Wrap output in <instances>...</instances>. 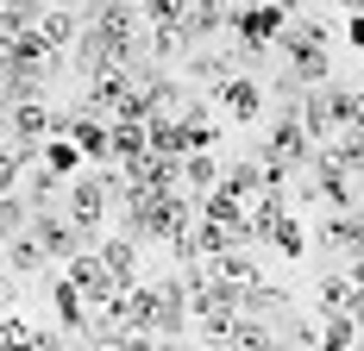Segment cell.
<instances>
[{
    "label": "cell",
    "mask_w": 364,
    "mask_h": 351,
    "mask_svg": "<svg viewBox=\"0 0 364 351\" xmlns=\"http://www.w3.org/2000/svg\"><path fill=\"white\" fill-rule=\"evenodd\" d=\"M107 207H113V195H107V182H101V163H82V170L63 182V213L82 226V239H95L101 220H107Z\"/></svg>",
    "instance_id": "cell-1"
},
{
    "label": "cell",
    "mask_w": 364,
    "mask_h": 351,
    "mask_svg": "<svg viewBox=\"0 0 364 351\" xmlns=\"http://www.w3.org/2000/svg\"><path fill=\"white\" fill-rule=\"evenodd\" d=\"M346 101H352V88H333V82L301 88V126L314 132V144H327L333 132H346Z\"/></svg>",
    "instance_id": "cell-2"
},
{
    "label": "cell",
    "mask_w": 364,
    "mask_h": 351,
    "mask_svg": "<svg viewBox=\"0 0 364 351\" xmlns=\"http://www.w3.org/2000/svg\"><path fill=\"white\" fill-rule=\"evenodd\" d=\"M151 295H157V301H151V333H157V339H182V333H188V288H182V276H157L151 282Z\"/></svg>",
    "instance_id": "cell-3"
},
{
    "label": "cell",
    "mask_w": 364,
    "mask_h": 351,
    "mask_svg": "<svg viewBox=\"0 0 364 351\" xmlns=\"http://www.w3.org/2000/svg\"><path fill=\"white\" fill-rule=\"evenodd\" d=\"M214 101H220V113H226L232 126H252L257 113H264V101H270V94H264V82H257L252 70H232V75L214 88Z\"/></svg>",
    "instance_id": "cell-4"
},
{
    "label": "cell",
    "mask_w": 364,
    "mask_h": 351,
    "mask_svg": "<svg viewBox=\"0 0 364 351\" xmlns=\"http://www.w3.org/2000/svg\"><path fill=\"white\" fill-rule=\"evenodd\" d=\"M44 276H50V314H57V326H63L70 339H82V333H88V314H95V308H88V288L75 276H63V270H44Z\"/></svg>",
    "instance_id": "cell-5"
},
{
    "label": "cell",
    "mask_w": 364,
    "mask_h": 351,
    "mask_svg": "<svg viewBox=\"0 0 364 351\" xmlns=\"http://www.w3.org/2000/svg\"><path fill=\"white\" fill-rule=\"evenodd\" d=\"M26 226H32L38 239H44V251H50L57 264H63L70 251H82V245H88V239H82V226H75V220H70L63 207H57V201H44V207H32V220H26Z\"/></svg>",
    "instance_id": "cell-6"
},
{
    "label": "cell",
    "mask_w": 364,
    "mask_h": 351,
    "mask_svg": "<svg viewBox=\"0 0 364 351\" xmlns=\"http://www.w3.org/2000/svg\"><path fill=\"white\" fill-rule=\"evenodd\" d=\"M264 151H277L289 170H314V132L301 126V113H277V132Z\"/></svg>",
    "instance_id": "cell-7"
},
{
    "label": "cell",
    "mask_w": 364,
    "mask_h": 351,
    "mask_svg": "<svg viewBox=\"0 0 364 351\" xmlns=\"http://www.w3.org/2000/svg\"><path fill=\"white\" fill-rule=\"evenodd\" d=\"M50 139V101H13L6 107V144H44Z\"/></svg>",
    "instance_id": "cell-8"
},
{
    "label": "cell",
    "mask_w": 364,
    "mask_h": 351,
    "mask_svg": "<svg viewBox=\"0 0 364 351\" xmlns=\"http://www.w3.org/2000/svg\"><path fill=\"white\" fill-rule=\"evenodd\" d=\"M0 251H6V270H13V276H44V270H50V251H44V239H38L32 226H19Z\"/></svg>",
    "instance_id": "cell-9"
},
{
    "label": "cell",
    "mask_w": 364,
    "mask_h": 351,
    "mask_svg": "<svg viewBox=\"0 0 364 351\" xmlns=\"http://www.w3.org/2000/svg\"><path fill=\"white\" fill-rule=\"evenodd\" d=\"M295 308V295L289 288H277V282H245V288H239V314H252V320H283Z\"/></svg>",
    "instance_id": "cell-10"
},
{
    "label": "cell",
    "mask_w": 364,
    "mask_h": 351,
    "mask_svg": "<svg viewBox=\"0 0 364 351\" xmlns=\"http://www.w3.org/2000/svg\"><path fill=\"white\" fill-rule=\"evenodd\" d=\"M314 188H321V201H327L333 213H339V207H358V195H364V182H358L352 170L321 163V157H314Z\"/></svg>",
    "instance_id": "cell-11"
},
{
    "label": "cell",
    "mask_w": 364,
    "mask_h": 351,
    "mask_svg": "<svg viewBox=\"0 0 364 351\" xmlns=\"http://www.w3.org/2000/svg\"><path fill=\"white\" fill-rule=\"evenodd\" d=\"M283 57H289V75L301 88H314V82H327L333 75V44H277Z\"/></svg>",
    "instance_id": "cell-12"
},
{
    "label": "cell",
    "mask_w": 364,
    "mask_h": 351,
    "mask_svg": "<svg viewBox=\"0 0 364 351\" xmlns=\"http://www.w3.org/2000/svg\"><path fill=\"white\" fill-rule=\"evenodd\" d=\"M70 63H75V75H82V82H88V75H101V70H113V44L101 38V26H82V32H75Z\"/></svg>",
    "instance_id": "cell-13"
},
{
    "label": "cell",
    "mask_w": 364,
    "mask_h": 351,
    "mask_svg": "<svg viewBox=\"0 0 364 351\" xmlns=\"http://www.w3.org/2000/svg\"><path fill=\"white\" fill-rule=\"evenodd\" d=\"M182 132H188V151H214L220 144V132H226V126H220V113H214V101H182Z\"/></svg>",
    "instance_id": "cell-14"
},
{
    "label": "cell",
    "mask_w": 364,
    "mask_h": 351,
    "mask_svg": "<svg viewBox=\"0 0 364 351\" xmlns=\"http://www.w3.org/2000/svg\"><path fill=\"white\" fill-rule=\"evenodd\" d=\"M321 239H327L339 257H364V213H358V207H339V213L327 220V232H321Z\"/></svg>",
    "instance_id": "cell-15"
},
{
    "label": "cell",
    "mask_w": 364,
    "mask_h": 351,
    "mask_svg": "<svg viewBox=\"0 0 364 351\" xmlns=\"http://www.w3.org/2000/svg\"><path fill=\"white\" fill-rule=\"evenodd\" d=\"M101 264H107L113 282H139V239H132V232H113V239H101Z\"/></svg>",
    "instance_id": "cell-16"
},
{
    "label": "cell",
    "mask_w": 364,
    "mask_h": 351,
    "mask_svg": "<svg viewBox=\"0 0 364 351\" xmlns=\"http://www.w3.org/2000/svg\"><path fill=\"white\" fill-rule=\"evenodd\" d=\"M38 32H44V44H50V50H70L75 32H82V13H75V6H50V0H44V13H38Z\"/></svg>",
    "instance_id": "cell-17"
},
{
    "label": "cell",
    "mask_w": 364,
    "mask_h": 351,
    "mask_svg": "<svg viewBox=\"0 0 364 351\" xmlns=\"http://www.w3.org/2000/svg\"><path fill=\"white\" fill-rule=\"evenodd\" d=\"M63 182H70V176H57L44 157H38V163H26V176H19V195H26L32 207H44V201H57V195H63Z\"/></svg>",
    "instance_id": "cell-18"
},
{
    "label": "cell",
    "mask_w": 364,
    "mask_h": 351,
    "mask_svg": "<svg viewBox=\"0 0 364 351\" xmlns=\"http://www.w3.org/2000/svg\"><path fill=\"white\" fill-rule=\"evenodd\" d=\"M232 70H239V57H232V50L220 57V50H201V44H188V75H195V82H208V88H220V82H226Z\"/></svg>",
    "instance_id": "cell-19"
},
{
    "label": "cell",
    "mask_w": 364,
    "mask_h": 351,
    "mask_svg": "<svg viewBox=\"0 0 364 351\" xmlns=\"http://www.w3.org/2000/svg\"><path fill=\"white\" fill-rule=\"evenodd\" d=\"M208 264H214V276H226L232 288H245V282H257V276H264V270H257V257H252L245 245H226L220 257H208Z\"/></svg>",
    "instance_id": "cell-20"
},
{
    "label": "cell",
    "mask_w": 364,
    "mask_h": 351,
    "mask_svg": "<svg viewBox=\"0 0 364 351\" xmlns=\"http://www.w3.org/2000/svg\"><path fill=\"white\" fill-rule=\"evenodd\" d=\"M220 182V157L214 151H182V188L188 195H208Z\"/></svg>",
    "instance_id": "cell-21"
},
{
    "label": "cell",
    "mask_w": 364,
    "mask_h": 351,
    "mask_svg": "<svg viewBox=\"0 0 364 351\" xmlns=\"http://www.w3.org/2000/svg\"><path fill=\"white\" fill-rule=\"evenodd\" d=\"M38 157H44V163H50V170H57V176H75V170H82V163H88V157H82V144H75L70 132H50Z\"/></svg>",
    "instance_id": "cell-22"
},
{
    "label": "cell",
    "mask_w": 364,
    "mask_h": 351,
    "mask_svg": "<svg viewBox=\"0 0 364 351\" xmlns=\"http://www.w3.org/2000/svg\"><path fill=\"white\" fill-rule=\"evenodd\" d=\"M264 239H270V245L283 251V257H301V245H308V226L295 220V207H283V213H277V226H270Z\"/></svg>",
    "instance_id": "cell-23"
},
{
    "label": "cell",
    "mask_w": 364,
    "mask_h": 351,
    "mask_svg": "<svg viewBox=\"0 0 364 351\" xmlns=\"http://www.w3.org/2000/svg\"><path fill=\"white\" fill-rule=\"evenodd\" d=\"M113 119H132V126H151V119H157V101H151L145 88L132 82V88L119 94V107H113Z\"/></svg>",
    "instance_id": "cell-24"
},
{
    "label": "cell",
    "mask_w": 364,
    "mask_h": 351,
    "mask_svg": "<svg viewBox=\"0 0 364 351\" xmlns=\"http://www.w3.org/2000/svg\"><path fill=\"white\" fill-rule=\"evenodd\" d=\"M321 345H327V351H346V345H358V320L346 314V308H339V314H327V326H321Z\"/></svg>",
    "instance_id": "cell-25"
},
{
    "label": "cell",
    "mask_w": 364,
    "mask_h": 351,
    "mask_svg": "<svg viewBox=\"0 0 364 351\" xmlns=\"http://www.w3.org/2000/svg\"><path fill=\"white\" fill-rule=\"evenodd\" d=\"M26 220H32V201H26L19 188H13V195H0V245H6V239H13Z\"/></svg>",
    "instance_id": "cell-26"
},
{
    "label": "cell",
    "mask_w": 364,
    "mask_h": 351,
    "mask_svg": "<svg viewBox=\"0 0 364 351\" xmlns=\"http://www.w3.org/2000/svg\"><path fill=\"white\" fill-rule=\"evenodd\" d=\"M314 295H321V314H339V308L352 301V282H346V270H333V276H321V288H314Z\"/></svg>",
    "instance_id": "cell-27"
},
{
    "label": "cell",
    "mask_w": 364,
    "mask_h": 351,
    "mask_svg": "<svg viewBox=\"0 0 364 351\" xmlns=\"http://www.w3.org/2000/svg\"><path fill=\"white\" fill-rule=\"evenodd\" d=\"M182 6H188V0H139L145 26H164V19H182Z\"/></svg>",
    "instance_id": "cell-28"
},
{
    "label": "cell",
    "mask_w": 364,
    "mask_h": 351,
    "mask_svg": "<svg viewBox=\"0 0 364 351\" xmlns=\"http://www.w3.org/2000/svg\"><path fill=\"white\" fill-rule=\"evenodd\" d=\"M19 308V276H0V314H13Z\"/></svg>",
    "instance_id": "cell-29"
},
{
    "label": "cell",
    "mask_w": 364,
    "mask_h": 351,
    "mask_svg": "<svg viewBox=\"0 0 364 351\" xmlns=\"http://www.w3.org/2000/svg\"><path fill=\"white\" fill-rule=\"evenodd\" d=\"M346 126H358V132H364V88H352V101H346Z\"/></svg>",
    "instance_id": "cell-30"
},
{
    "label": "cell",
    "mask_w": 364,
    "mask_h": 351,
    "mask_svg": "<svg viewBox=\"0 0 364 351\" xmlns=\"http://www.w3.org/2000/svg\"><path fill=\"white\" fill-rule=\"evenodd\" d=\"M346 38H352V50H364V6H352V26H346Z\"/></svg>",
    "instance_id": "cell-31"
},
{
    "label": "cell",
    "mask_w": 364,
    "mask_h": 351,
    "mask_svg": "<svg viewBox=\"0 0 364 351\" xmlns=\"http://www.w3.org/2000/svg\"><path fill=\"white\" fill-rule=\"evenodd\" d=\"M346 314L358 320V333H364V282H358V288H352V301H346Z\"/></svg>",
    "instance_id": "cell-32"
},
{
    "label": "cell",
    "mask_w": 364,
    "mask_h": 351,
    "mask_svg": "<svg viewBox=\"0 0 364 351\" xmlns=\"http://www.w3.org/2000/svg\"><path fill=\"white\" fill-rule=\"evenodd\" d=\"M270 6H283V13H295V6H301V0H270Z\"/></svg>",
    "instance_id": "cell-33"
},
{
    "label": "cell",
    "mask_w": 364,
    "mask_h": 351,
    "mask_svg": "<svg viewBox=\"0 0 364 351\" xmlns=\"http://www.w3.org/2000/svg\"><path fill=\"white\" fill-rule=\"evenodd\" d=\"M50 6H75V0H50Z\"/></svg>",
    "instance_id": "cell-34"
}]
</instances>
